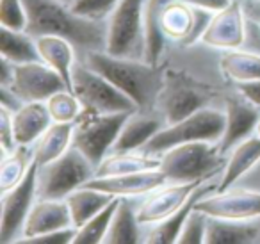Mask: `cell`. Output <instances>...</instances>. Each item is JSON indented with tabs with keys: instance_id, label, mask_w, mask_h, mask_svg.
<instances>
[{
	"instance_id": "cell-1",
	"label": "cell",
	"mask_w": 260,
	"mask_h": 244,
	"mask_svg": "<svg viewBox=\"0 0 260 244\" xmlns=\"http://www.w3.org/2000/svg\"><path fill=\"white\" fill-rule=\"evenodd\" d=\"M27 29L30 36H61L72 41L82 54L105 50L107 22H94L72 11L59 0H23Z\"/></svg>"
},
{
	"instance_id": "cell-2",
	"label": "cell",
	"mask_w": 260,
	"mask_h": 244,
	"mask_svg": "<svg viewBox=\"0 0 260 244\" xmlns=\"http://www.w3.org/2000/svg\"><path fill=\"white\" fill-rule=\"evenodd\" d=\"M82 63L111 80L145 112L155 107L166 84V77L157 65L145 59L116 57L105 50H93L82 54Z\"/></svg>"
},
{
	"instance_id": "cell-3",
	"label": "cell",
	"mask_w": 260,
	"mask_h": 244,
	"mask_svg": "<svg viewBox=\"0 0 260 244\" xmlns=\"http://www.w3.org/2000/svg\"><path fill=\"white\" fill-rule=\"evenodd\" d=\"M159 157V169L166 175L168 182L173 184L203 182L210 178L214 173L224 169L226 164L217 143H210V141L177 144L160 154Z\"/></svg>"
},
{
	"instance_id": "cell-4",
	"label": "cell",
	"mask_w": 260,
	"mask_h": 244,
	"mask_svg": "<svg viewBox=\"0 0 260 244\" xmlns=\"http://www.w3.org/2000/svg\"><path fill=\"white\" fill-rule=\"evenodd\" d=\"M146 0H121L107 18L105 52L116 57L145 59Z\"/></svg>"
},
{
	"instance_id": "cell-5",
	"label": "cell",
	"mask_w": 260,
	"mask_h": 244,
	"mask_svg": "<svg viewBox=\"0 0 260 244\" xmlns=\"http://www.w3.org/2000/svg\"><path fill=\"white\" fill-rule=\"evenodd\" d=\"M224 132V111L214 107H203L194 114L180 119V121L164 125L141 151L150 155H160L170 148L182 143L194 141H210L219 143Z\"/></svg>"
},
{
	"instance_id": "cell-6",
	"label": "cell",
	"mask_w": 260,
	"mask_h": 244,
	"mask_svg": "<svg viewBox=\"0 0 260 244\" xmlns=\"http://www.w3.org/2000/svg\"><path fill=\"white\" fill-rule=\"evenodd\" d=\"M132 112H114V114H100V112L86 111L79 114L73 121V143L94 168L111 154L126 118Z\"/></svg>"
},
{
	"instance_id": "cell-7",
	"label": "cell",
	"mask_w": 260,
	"mask_h": 244,
	"mask_svg": "<svg viewBox=\"0 0 260 244\" xmlns=\"http://www.w3.org/2000/svg\"><path fill=\"white\" fill-rule=\"evenodd\" d=\"M94 168L75 146L61 157L38 166V198L66 200L68 194L86 186L94 176Z\"/></svg>"
},
{
	"instance_id": "cell-8",
	"label": "cell",
	"mask_w": 260,
	"mask_h": 244,
	"mask_svg": "<svg viewBox=\"0 0 260 244\" xmlns=\"http://www.w3.org/2000/svg\"><path fill=\"white\" fill-rule=\"evenodd\" d=\"M72 91L86 111L100 112V114L139 111L132 98H128L111 80L84 65L82 61H77L73 66Z\"/></svg>"
},
{
	"instance_id": "cell-9",
	"label": "cell",
	"mask_w": 260,
	"mask_h": 244,
	"mask_svg": "<svg viewBox=\"0 0 260 244\" xmlns=\"http://www.w3.org/2000/svg\"><path fill=\"white\" fill-rule=\"evenodd\" d=\"M38 200V162L34 161L23 180L13 189L2 193L0 242H16L22 237L27 216Z\"/></svg>"
},
{
	"instance_id": "cell-10",
	"label": "cell",
	"mask_w": 260,
	"mask_h": 244,
	"mask_svg": "<svg viewBox=\"0 0 260 244\" xmlns=\"http://www.w3.org/2000/svg\"><path fill=\"white\" fill-rule=\"evenodd\" d=\"M194 208L205 212L210 218L253 221L260 219V191L226 189L214 191L196 201Z\"/></svg>"
},
{
	"instance_id": "cell-11",
	"label": "cell",
	"mask_w": 260,
	"mask_h": 244,
	"mask_svg": "<svg viewBox=\"0 0 260 244\" xmlns=\"http://www.w3.org/2000/svg\"><path fill=\"white\" fill-rule=\"evenodd\" d=\"M11 87L23 102H47L62 89H68L64 79L43 61L15 65Z\"/></svg>"
},
{
	"instance_id": "cell-12",
	"label": "cell",
	"mask_w": 260,
	"mask_h": 244,
	"mask_svg": "<svg viewBox=\"0 0 260 244\" xmlns=\"http://www.w3.org/2000/svg\"><path fill=\"white\" fill-rule=\"evenodd\" d=\"M207 102H209L207 89L196 86L185 77H173L171 82H168L166 79L157 104H160L164 121L166 125H170L207 107Z\"/></svg>"
},
{
	"instance_id": "cell-13",
	"label": "cell",
	"mask_w": 260,
	"mask_h": 244,
	"mask_svg": "<svg viewBox=\"0 0 260 244\" xmlns=\"http://www.w3.org/2000/svg\"><path fill=\"white\" fill-rule=\"evenodd\" d=\"M248 20L242 4L230 2L224 9L214 13L209 27L202 38V43L219 50H234L246 43Z\"/></svg>"
},
{
	"instance_id": "cell-14",
	"label": "cell",
	"mask_w": 260,
	"mask_h": 244,
	"mask_svg": "<svg viewBox=\"0 0 260 244\" xmlns=\"http://www.w3.org/2000/svg\"><path fill=\"white\" fill-rule=\"evenodd\" d=\"M260 121V107L246 97L232 95L224 100V132L217 143L219 151L226 155L235 144L244 141L256 130Z\"/></svg>"
},
{
	"instance_id": "cell-15",
	"label": "cell",
	"mask_w": 260,
	"mask_h": 244,
	"mask_svg": "<svg viewBox=\"0 0 260 244\" xmlns=\"http://www.w3.org/2000/svg\"><path fill=\"white\" fill-rule=\"evenodd\" d=\"M202 182L191 184H173L168 182L166 186L145 194L138 205V219L143 226L155 225L162 219L170 218L189 200L194 189Z\"/></svg>"
},
{
	"instance_id": "cell-16",
	"label": "cell",
	"mask_w": 260,
	"mask_h": 244,
	"mask_svg": "<svg viewBox=\"0 0 260 244\" xmlns=\"http://www.w3.org/2000/svg\"><path fill=\"white\" fill-rule=\"evenodd\" d=\"M168 178L159 168L143 169V171L125 173V175L114 176H93L86 184L87 187L104 191L112 196H145L159 187L166 186Z\"/></svg>"
},
{
	"instance_id": "cell-17",
	"label": "cell",
	"mask_w": 260,
	"mask_h": 244,
	"mask_svg": "<svg viewBox=\"0 0 260 244\" xmlns=\"http://www.w3.org/2000/svg\"><path fill=\"white\" fill-rule=\"evenodd\" d=\"M73 225L70 207L66 200H54V198H38L32 205L29 216H27L23 233L16 242H22L23 239L36 237L41 233L54 232V230L68 228Z\"/></svg>"
},
{
	"instance_id": "cell-18",
	"label": "cell",
	"mask_w": 260,
	"mask_h": 244,
	"mask_svg": "<svg viewBox=\"0 0 260 244\" xmlns=\"http://www.w3.org/2000/svg\"><path fill=\"white\" fill-rule=\"evenodd\" d=\"M217 191L216 184L210 182V178L203 180L198 187L194 189V193L189 196V200L178 208L175 214H171L170 218L162 219V221L155 223V225H150L145 226L148 228L145 233H143V242H150V244H171V242H177L178 235H180L182 228H184L185 221H187L189 214L191 210L194 208L196 201L200 198H203L205 194H210Z\"/></svg>"
},
{
	"instance_id": "cell-19",
	"label": "cell",
	"mask_w": 260,
	"mask_h": 244,
	"mask_svg": "<svg viewBox=\"0 0 260 244\" xmlns=\"http://www.w3.org/2000/svg\"><path fill=\"white\" fill-rule=\"evenodd\" d=\"M164 125H166L164 119L155 118L152 114H146L145 111L132 112L126 118L111 154H118V151H141Z\"/></svg>"
},
{
	"instance_id": "cell-20",
	"label": "cell",
	"mask_w": 260,
	"mask_h": 244,
	"mask_svg": "<svg viewBox=\"0 0 260 244\" xmlns=\"http://www.w3.org/2000/svg\"><path fill=\"white\" fill-rule=\"evenodd\" d=\"M54 123L47 102H25L16 112H13V129L18 144L32 146L41 134Z\"/></svg>"
},
{
	"instance_id": "cell-21",
	"label": "cell",
	"mask_w": 260,
	"mask_h": 244,
	"mask_svg": "<svg viewBox=\"0 0 260 244\" xmlns=\"http://www.w3.org/2000/svg\"><path fill=\"white\" fill-rule=\"evenodd\" d=\"M260 162V136H249L230 150L217 191H226Z\"/></svg>"
},
{
	"instance_id": "cell-22",
	"label": "cell",
	"mask_w": 260,
	"mask_h": 244,
	"mask_svg": "<svg viewBox=\"0 0 260 244\" xmlns=\"http://www.w3.org/2000/svg\"><path fill=\"white\" fill-rule=\"evenodd\" d=\"M138 205L130 196H119L118 208L109 226L104 244H136L143 242L145 226L138 219Z\"/></svg>"
},
{
	"instance_id": "cell-23",
	"label": "cell",
	"mask_w": 260,
	"mask_h": 244,
	"mask_svg": "<svg viewBox=\"0 0 260 244\" xmlns=\"http://www.w3.org/2000/svg\"><path fill=\"white\" fill-rule=\"evenodd\" d=\"M260 242V225L253 221L210 218L207 223L205 244H253Z\"/></svg>"
},
{
	"instance_id": "cell-24",
	"label": "cell",
	"mask_w": 260,
	"mask_h": 244,
	"mask_svg": "<svg viewBox=\"0 0 260 244\" xmlns=\"http://www.w3.org/2000/svg\"><path fill=\"white\" fill-rule=\"evenodd\" d=\"M36 45L41 61L50 66L52 70H55L64 79L68 89L72 91L73 66L77 63L75 45L61 36H40L36 38Z\"/></svg>"
},
{
	"instance_id": "cell-25",
	"label": "cell",
	"mask_w": 260,
	"mask_h": 244,
	"mask_svg": "<svg viewBox=\"0 0 260 244\" xmlns=\"http://www.w3.org/2000/svg\"><path fill=\"white\" fill-rule=\"evenodd\" d=\"M73 143V123H59L54 121L41 137L32 144L34 161L38 166H43L54 159L61 157L66 150L72 148Z\"/></svg>"
},
{
	"instance_id": "cell-26",
	"label": "cell",
	"mask_w": 260,
	"mask_h": 244,
	"mask_svg": "<svg viewBox=\"0 0 260 244\" xmlns=\"http://www.w3.org/2000/svg\"><path fill=\"white\" fill-rule=\"evenodd\" d=\"M116 196L104 191L93 189V187L82 186L75 189L72 194L66 196V203L70 207V214H72L73 225L77 228L89 221L93 216H96L102 208H105Z\"/></svg>"
},
{
	"instance_id": "cell-27",
	"label": "cell",
	"mask_w": 260,
	"mask_h": 244,
	"mask_svg": "<svg viewBox=\"0 0 260 244\" xmlns=\"http://www.w3.org/2000/svg\"><path fill=\"white\" fill-rule=\"evenodd\" d=\"M160 166L159 155H150L145 151H118L109 154L94 171V176H114L125 173L153 169Z\"/></svg>"
},
{
	"instance_id": "cell-28",
	"label": "cell",
	"mask_w": 260,
	"mask_h": 244,
	"mask_svg": "<svg viewBox=\"0 0 260 244\" xmlns=\"http://www.w3.org/2000/svg\"><path fill=\"white\" fill-rule=\"evenodd\" d=\"M221 72L224 77L234 80L235 84L251 82L260 79V54L255 50H224L221 57Z\"/></svg>"
},
{
	"instance_id": "cell-29",
	"label": "cell",
	"mask_w": 260,
	"mask_h": 244,
	"mask_svg": "<svg viewBox=\"0 0 260 244\" xmlns=\"http://www.w3.org/2000/svg\"><path fill=\"white\" fill-rule=\"evenodd\" d=\"M0 54L15 65L41 61L36 38L25 30H13L0 27Z\"/></svg>"
},
{
	"instance_id": "cell-30",
	"label": "cell",
	"mask_w": 260,
	"mask_h": 244,
	"mask_svg": "<svg viewBox=\"0 0 260 244\" xmlns=\"http://www.w3.org/2000/svg\"><path fill=\"white\" fill-rule=\"evenodd\" d=\"M34 162V150L27 144H18L15 151L2 155V166H0V191L13 189L18 186L27 175L29 168Z\"/></svg>"
},
{
	"instance_id": "cell-31",
	"label": "cell",
	"mask_w": 260,
	"mask_h": 244,
	"mask_svg": "<svg viewBox=\"0 0 260 244\" xmlns=\"http://www.w3.org/2000/svg\"><path fill=\"white\" fill-rule=\"evenodd\" d=\"M171 2V0H146L145 8V30H146V54L145 61L157 65L160 54L164 48V36L162 29H160V13H162L164 6Z\"/></svg>"
},
{
	"instance_id": "cell-32",
	"label": "cell",
	"mask_w": 260,
	"mask_h": 244,
	"mask_svg": "<svg viewBox=\"0 0 260 244\" xmlns=\"http://www.w3.org/2000/svg\"><path fill=\"white\" fill-rule=\"evenodd\" d=\"M194 22L192 8L182 0H171L160 13V29L170 40L182 41L189 34Z\"/></svg>"
},
{
	"instance_id": "cell-33",
	"label": "cell",
	"mask_w": 260,
	"mask_h": 244,
	"mask_svg": "<svg viewBox=\"0 0 260 244\" xmlns=\"http://www.w3.org/2000/svg\"><path fill=\"white\" fill-rule=\"evenodd\" d=\"M119 196H116L105 208H102L96 216L84 223L80 228H77V235L73 239V244H102L109 232V226L114 218V212L118 208Z\"/></svg>"
},
{
	"instance_id": "cell-34",
	"label": "cell",
	"mask_w": 260,
	"mask_h": 244,
	"mask_svg": "<svg viewBox=\"0 0 260 244\" xmlns=\"http://www.w3.org/2000/svg\"><path fill=\"white\" fill-rule=\"evenodd\" d=\"M47 107L54 121L73 123L82 112V104L70 89H62L47 100Z\"/></svg>"
},
{
	"instance_id": "cell-35",
	"label": "cell",
	"mask_w": 260,
	"mask_h": 244,
	"mask_svg": "<svg viewBox=\"0 0 260 244\" xmlns=\"http://www.w3.org/2000/svg\"><path fill=\"white\" fill-rule=\"evenodd\" d=\"M119 2L121 0H77L70 8L73 13L84 18L94 20V22H107V18Z\"/></svg>"
},
{
	"instance_id": "cell-36",
	"label": "cell",
	"mask_w": 260,
	"mask_h": 244,
	"mask_svg": "<svg viewBox=\"0 0 260 244\" xmlns=\"http://www.w3.org/2000/svg\"><path fill=\"white\" fill-rule=\"evenodd\" d=\"M207 223H209V216L205 212L192 208L189 214L187 221H185L184 228H182L180 235H178V244H202L205 242L207 235Z\"/></svg>"
},
{
	"instance_id": "cell-37",
	"label": "cell",
	"mask_w": 260,
	"mask_h": 244,
	"mask_svg": "<svg viewBox=\"0 0 260 244\" xmlns=\"http://www.w3.org/2000/svg\"><path fill=\"white\" fill-rule=\"evenodd\" d=\"M0 27L13 30L27 29V9L23 0H0Z\"/></svg>"
},
{
	"instance_id": "cell-38",
	"label": "cell",
	"mask_w": 260,
	"mask_h": 244,
	"mask_svg": "<svg viewBox=\"0 0 260 244\" xmlns=\"http://www.w3.org/2000/svg\"><path fill=\"white\" fill-rule=\"evenodd\" d=\"M192 15H194V22H192V27L189 30V34L180 41L182 47H191V45L202 41L203 34H205L207 27H209L210 20H212L214 13L207 11V9H200V8H192Z\"/></svg>"
},
{
	"instance_id": "cell-39",
	"label": "cell",
	"mask_w": 260,
	"mask_h": 244,
	"mask_svg": "<svg viewBox=\"0 0 260 244\" xmlns=\"http://www.w3.org/2000/svg\"><path fill=\"white\" fill-rule=\"evenodd\" d=\"M18 148L13 129V112L8 109L0 107V150L2 155H8Z\"/></svg>"
},
{
	"instance_id": "cell-40",
	"label": "cell",
	"mask_w": 260,
	"mask_h": 244,
	"mask_svg": "<svg viewBox=\"0 0 260 244\" xmlns=\"http://www.w3.org/2000/svg\"><path fill=\"white\" fill-rule=\"evenodd\" d=\"M77 235V226H68V228L54 230V232L41 233L36 237H29V239H23L22 242L29 244H70L73 242Z\"/></svg>"
},
{
	"instance_id": "cell-41",
	"label": "cell",
	"mask_w": 260,
	"mask_h": 244,
	"mask_svg": "<svg viewBox=\"0 0 260 244\" xmlns=\"http://www.w3.org/2000/svg\"><path fill=\"white\" fill-rule=\"evenodd\" d=\"M25 102L15 93L9 86H0V107L8 109L11 112H16Z\"/></svg>"
},
{
	"instance_id": "cell-42",
	"label": "cell",
	"mask_w": 260,
	"mask_h": 244,
	"mask_svg": "<svg viewBox=\"0 0 260 244\" xmlns=\"http://www.w3.org/2000/svg\"><path fill=\"white\" fill-rule=\"evenodd\" d=\"M237 89L242 97H246L249 102L260 107V79L251 80V82H241L237 84Z\"/></svg>"
},
{
	"instance_id": "cell-43",
	"label": "cell",
	"mask_w": 260,
	"mask_h": 244,
	"mask_svg": "<svg viewBox=\"0 0 260 244\" xmlns=\"http://www.w3.org/2000/svg\"><path fill=\"white\" fill-rule=\"evenodd\" d=\"M191 8H200V9H207V11L217 13L221 9H224L232 0H182Z\"/></svg>"
},
{
	"instance_id": "cell-44",
	"label": "cell",
	"mask_w": 260,
	"mask_h": 244,
	"mask_svg": "<svg viewBox=\"0 0 260 244\" xmlns=\"http://www.w3.org/2000/svg\"><path fill=\"white\" fill-rule=\"evenodd\" d=\"M246 47L260 54V23L248 20V36H246Z\"/></svg>"
},
{
	"instance_id": "cell-45",
	"label": "cell",
	"mask_w": 260,
	"mask_h": 244,
	"mask_svg": "<svg viewBox=\"0 0 260 244\" xmlns=\"http://www.w3.org/2000/svg\"><path fill=\"white\" fill-rule=\"evenodd\" d=\"M13 77H15V63L2 57V61H0V86H11Z\"/></svg>"
},
{
	"instance_id": "cell-46",
	"label": "cell",
	"mask_w": 260,
	"mask_h": 244,
	"mask_svg": "<svg viewBox=\"0 0 260 244\" xmlns=\"http://www.w3.org/2000/svg\"><path fill=\"white\" fill-rule=\"evenodd\" d=\"M242 8L246 13V20L260 23V0H246Z\"/></svg>"
},
{
	"instance_id": "cell-47",
	"label": "cell",
	"mask_w": 260,
	"mask_h": 244,
	"mask_svg": "<svg viewBox=\"0 0 260 244\" xmlns=\"http://www.w3.org/2000/svg\"><path fill=\"white\" fill-rule=\"evenodd\" d=\"M59 2H62V4H66V6H72V4H75L77 0H59Z\"/></svg>"
},
{
	"instance_id": "cell-48",
	"label": "cell",
	"mask_w": 260,
	"mask_h": 244,
	"mask_svg": "<svg viewBox=\"0 0 260 244\" xmlns=\"http://www.w3.org/2000/svg\"><path fill=\"white\" fill-rule=\"evenodd\" d=\"M255 132H256V136H260V121H258V125H256V130H255Z\"/></svg>"
}]
</instances>
